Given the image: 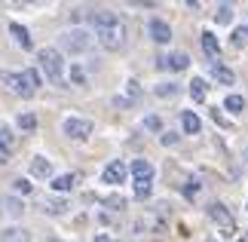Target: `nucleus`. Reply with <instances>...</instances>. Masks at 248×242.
<instances>
[{"label": "nucleus", "instance_id": "obj_27", "mask_svg": "<svg viewBox=\"0 0 248 242\" xmlns=\"http://www.w3.org/2000/svg\"><path fill=\"white\" fill-rule=\"evenodd\" d=\"M245 43H248V28H239L233 34V46H245Z\"/></svg>", "mask_w": 248, "mask_h": 242}, {"label": "nucleus", "instance_id": "obj_4", "mask_svg": "<svg viewBox=\"0 0 248 242\" xmlns=\"http://www.w3.org/2000/svg\"><path fill=\"white\" fill-rule=\"evenodd\" d=\"M132 175H135V196H150V184H154V166L147 160L132 162Z\"/></svg>", "mask_w": 248, "mask_h": 242}, {"label": "nucleus", "instance_id": "obj_12", "mask_svg": "<svg viewBox=\"0 0 248 242\" xmlns=\"http://www.w3.org/2000/svg\"><path fill=\"white\" fill-rule=\"evenodd\" d=\"M31 175L34 178H49L52 175V162L46 160V157H34L31 160Z\"/></svg>", "mask_w": 248, "mask_h": 242}, {"label": "nucleus", "instance_id": "obj_3", "mask_svg": "<svg viewBox=\"0 0 248 242\" xmlns=\"http://www.w3.org/2000/svg\"><path fill=\"white\" fill-rule=\"evenodd\" d=\"M9 89H13L18 98H31L37 92V86H40V74L37 71H18V74H9L6 77Z\"/></svg>", "mask_w": 248, "mask_h": 242}, {"label": "nucleus", "instance_id": "obj_35", "mask_svg": "<svg viewBox=\"0 0 248 242\" xmlns=\"http://www.w3.org/2000/svg\"><path fill=\"white\" fill-rule=\"evenodd\" d=\"M49 242H62V239H49Z\"/></svg>", "mask_w": 248, "mask_h": 242}, {"label": "nucleus", "instance_id": "obj_5", "mask_svg": "<svg viewBox=\"0 0 248 242\" xmlns=\"http://www.w3.org/2000/svg\"><path fill=\"white\" fill-rule=\"evenodd\" d=\"M92 46V34L86 28H71L62 34V49L64 52H86Z\"/></svg>", "mask_w": 248, "mask_h": 242}, {"label": "nucleus", "instance_id": "obj_11", "mask_svg": "<svg viewBox=\"0 0 248 242\" xmlns=\"http://www.w3.org/2000/svg\"><path fill=\"white\" fill-rule=\"evenodd\" d=\"M0 242H31V233L25 227H6L0 233Z\"/></svg>", "mask_w": 248, "mask_h": 242}, {"label": "nucleus", "instance_id": "obj_31", "mask_svg": "<svg viewBox=\"0 0 248 242\" xmlns=\"http://www.w3.org/2000/svg\"><path fill=\"white\" fill-rule=\"evenodd\" d=\"M196 190H199V184H196V181H187V187H184L187 196H196Z\"/></svg>", "mask_w": 248, "mask_h": 242}, {"label": "nucleus", "instance_id": "obj_17", "mask_svg": "<svg viewBox=\"0 0 248 242\" xmlns=\"http://www.w3.org/2000/svg\"><path fill=\"white\" fill-rule=\"evenodd\" d=\"M43 211L46 215H64V211H68V202L64 199H43Z\"/></svg>", "mask_w": 248, "mask_h": 242}, {"label": "nucleus", "instance_id": "obj_20", "mask_svg": "<svg viewBox=\"0 0 248 242\" xmlns=\"http://www.w3.org/2000/svg\"><path fill=\"white\" fill-rule=\"evenodd\" d=\"M190 98H193V101H205V80L196 77V80L190 83Z\"/></svg>", "mask_w": 248, "mask_h": 242}, {"label": "nucleus", "instance_id": "obj_10", "mask_svg": "<svg viewBox=\"0 0 248 242\" xmlns=\"http://www.w3.org/2000/svg\"><path fill=\"white\" fill-rule=\"evenodd\" d=\"M147 28H150V37H154L156 43H169L171 40V28L163 22V18H150Z\"/></svg>", "mask_w": 248, "mask_h": 242}, {"label": "nucleus", "instance_id": "obj_9", "mask_svg": "<svg viewBox=\"0 0 248 242\" xmlns=\"http://www.w3.org/2000/svg\"><path fill=\"white\" fill-rule=\"evenodd\" d=\"M126 172H129V169H126V162H123V160H113L110 166L104 169V175H101V178H104V184H123V181H126Z\"/></svg>", "mask_w": 248, "mask_h": 242}, {"label": "nucleus", "instance_id": "obj_6", "mask_svg": "<svg viewBox=\"0 0 248 242\" xmlns=\"http://www.w3.org/2000/svg\"><path fill=\"white\" fill-rule=\"evenodd\" d=\"M62 132L68 135V138H74V141H83V138H89V135H92V120L68 117V120L62 123Z\"/></svg>", "mask_w": 248, "mask_h": 242}, {"label": "nucleus", "instance_id": "obj_22", "mask_svg": "<svg viewBox=\"0 0 248 242\" xmlns=\"http://www.w3.org/2000/svg\"><path fill=\"white\" fill-rule=\"evenodd\" d=\"M3 211H9L13 218H22L25 215V206L18 199H3Z\"/></svg>", "mask_w": 248, "mask_h": 242}, {"label": "nucleus", "instance_id": "obj_8", "mask_svg": "<svg viewBox=\"0 0 248 242\" xmlns=\"http://www.w3.org/2000/svg\"><path fill=\"white\" fill-rule=\"evenodd\" d=\"M190 65L187 52H171V55H159L156 59V67H163V71H184Z\"/></svg>", "mask_w": 248, "mask_h": 242}, {"label": "nucleus", "instance_id": "obj_15", "mask_svg": "<svg viewBox=\"0 0 248 242\" xmlns=\"http://www.w3.org/2000/svg\"><path fill=\"white\" fill-rule=\"evenodd\" d=\"M181 126H184L187 135H196L199 129H202V123H199V117H196L193 111H184V113H181Z\"/></svg>", "mask_w": 248, "mask_h": 242}, {"label": "nucleus", "instance_id": "obj_29", "mask_svg": "<svg viewBox=\"0 0 248 242\" xmlns=\"http://www.w3.org/2000/svg\"><path fill=\"white\" fill-rule=\"evenodd\" d=\"M175 141H178V135H175V132H163V144H166V147H171Z\"/></svg>", "mask_w": 248, "mask_h": 242}, {"label": "nucleus", "instance_id": "obj_33", "mask_svg": "<svg viewBox=\"0 0 248 242\" xmlns=\"http://www.w3.org/2000/svg\"><path fill=\"white\" fill-rule=\"evenodd\" d=\"M242 166L248 169V147H245V153H242Z\"/></svg>", "mask_w": 248, "mask_h": 242}, {"label": "nucleus", "instance_id": "obj_23", "mask_svg": "<svg viewBox=\"0 0 248 242\" xmlns=\"http://www.w3.org/2000/svg\"><path fill=\"white\" fill-rule=\"evenodd\" d=\"M18 129H25V132L37 129V117L34 113H22V117H18Z\"/></svg>", "mask_w": 248, "mask_h": 242}, {"label": "nucleus", "instance_id": "obj_36", "mask_svg": "<svg viewBox=\"0 0 248 242\" xmlns=\"http://www.w3.org/2000/svg\"><path fill=\"white\" fill-rule=\"evenodd\" d=\"M0 211H3V202H0Z\"/></svg>", "mask_w": 248, "mask_h": 242}, {"label": "nucleus", "instance_id": "obj_19", "mask_svg": "<svg viewBox=\"0 0 248 242\" xmlns=\"http://www.w3.org/2000/svg\"><path fill=\"white\" fill-rule=\"evenodd\" d=\"M230 18H233V6L230 3H221V6H217V13H215V22L217 25H230Z\"/></svg>", "mask_w": 248, "mask_h": 242}, {"label": "nucleus", "instance_id": "obj_1", "mask_svg": "<svg viewBox=\"0 0 248 242\" xmlns=\"http://www.w3.org/2000/svg\"><path fill=\"white\" fill-rule=\"evenodd\" d=\"M89 25H92L95 37H98V43L108 52H120L123 46H126V40H129L126 22H123L117 13H110V9H95L89 16Z\"/></svg>", "mask_w": 248, "mask_h": 242}, {"label": "nucleus", "instance_id": "obj_26", "mask_svg": "<svg viewBox=\"0 0 248 242\" xmlns=\"http://www.w3.org/2000/svg\"><path fill=\"white\" fill-rule=\"evenodd\" d=\"M104 206H110V209H126V199H123V196H117V193H113V196H108V199H104Z\"/></svg>", "mask_w": 248, "mask_h": 242}, {"label": "nucleus", "instance_id": "obj_25", "mask_svg": "<svg viewBox=\"0 0 248 242\" xmlns=\"http://www.w3.org/2000/svg\"><path fill=\"white\" fill-rule=\"evenodd\" d=\"M156 95L171 98V95H178V86H175V83H163V86H156Z\"/></svg>", "mask_w": 248, "mask_h": 242}, {"label": "nucleus", "instance_id": "obj_13", "mask_svg": "<svg viewBox=\"0 0 248 242\" xmlns=\"http://www.w3.org/2000/svg\"><path fill=\"white\" fill-rule=\"evenodd\" d=\"M202 49H205L208 59H217V55H221V43H217V37L212 31H202Z\"/></svg>", "mask_w": 248, "mask_h": 242}, {"label": "nucleus", "instance_id": "obj_14", "mask_svg": "<svg viewBox=\"0 0 248 242\" xmlns=\"http://www.w3.org/2000/svg\"><path fill=\"white\" fill-rule=\"evenodd\" d=\"M9 34L16 37V43L22 46V49H31V34H28V28H22L18 22H13V25H9Z\"/></svg>", "mask_w": 248, "mask_h": 242}, {"label": "nucleus", "instance_id": "obj_21", "mask_svg": "<svg viewBox=\"0 0 248 242\" xmlns=\"http://www.w3.org/2000/svg\"><path fill=\"white\" fill-rule=\"evenodd\" d=\"M224 108L230 111V113H239V111H245V98H242V95H227Z\"/></svg>", "mask_w": 248, "mask_h": 242}, {"label": "nucleus", "instance_id": "obj_18", "mask_svg": "<svg viewBox=\"0 0 248 242\" xmlns=\"http://www.w3.org/2000/svg\"><path fill=\"white\" fill-rule=\"evenodd\" d=\"M74 184H77V175H59V178H52V190L64 193V190H71Z\"/></svg>", "mask_w": 248, "mask_h": 242}, {"label": "nucleus", "instance_id": "obj_32", "mask_svg": "<svg viewBox=\"0 0 248 242\" xmlns=\"http://www.w3.org/2000/svg\"><path fill=\"white\" fill-rule=\"evenodd\" d=\"M71 77H74V83H83V80H86V77H83V71H80V67H74V71H71Z\"/></svg>", "mask_w": 248, "mask_h": 242}, {"label": "nucleus", "instance_id": "obj_24", "mask_svg": "<svg viewBox=\"0 0 248 242\" xmlns=\"http://www.w3.org/2000/svg\"><path fill=\"white\" fill-rule=\"evenodd\" d=\"M9 147H13V135H9L6 129H0V157H6Z\"/></svg>", "mask_w": 248, "mask_h": 242}, {"label": "nucleus", "instance_id": "obj_34", "mask_svg": "<svg viewBox=\"0 0 248 242\" xmlns=\"http://www.w3.org/2000/svg\"><path fill=\"white\" fill-rule=\"evenodd\" d=\"M95 242H110V239H108V236H98V239H95Z\"/></svg>", "mask_w": 248, "mask_h": 242}, {"label": "nucleus", "instance_id": "obj_16", "mask_svg": "<svg viewBox=\"0 0 248 242\" xmlns=\"http://www.w3.org/2000/svg\"><path fill=\"white\" fill-rule=\"evenodd\" d=\"M212 77L217 83H224V86H233V71L224 67V65H217V62H212Z\"/></svg>", "mask_w": 248, "mask_h": 242}, {"label": "nucleus", "instance_id": "obj_7", "mask_svg": "<svg viewBox=\"0 0 248 242\" xmlns=\"http://www.w3.org/2000/svg\"><path fill=\"white\" fill-rule=\"evenodd\" d=\"M208 218H212L215 224L224 230V236H233V233H236L233 215H230V211H227V206H224V202H212V206H208Z\"/></svg>", "mask_w": 248, "mask_h": 242}, {"label": "nucleus", "instance_id": "obj_30", "mask_svg": "<svg viewBox=\"0 0 248 242\" xmlns=\"http://www.w3.org/2000/svg\"><path fill=\"white\" fill-rule=\"evenodd\" d=\"M144 126H147V129H154V132H156V129H159L163 123H159V117H147V120H144Z\"/></svg>", "mask_w": 248, "mask_h": 242}, {"label": "nucleus", "instance_id": "obj_28", "mask_svg": "<svg viewBox=\"0 0 248 242\" xmlns=\"http://www.w3.org/2000/svg\"><path fill=\"white\" fill-rule=\"evenodd\" d=\"M16 190H18V193H31V184H28L25 178H18V181H16Z\"/></svg>", "mask_w": 248, "mask_h": 242}, {"label": "nucleus", "instance_id": "obj_37", "mask_svg": "<svg viewBox=\"0 0 248 242\" xmlns=\"http://www.w3.org/2000/svg\"><path fill=\"white\" fill-rule=\"evenodd\" d=\"M239 242H248V239H239Z\"/></svg>", "mask_w": 248, "mask_h": 242}, {"label": "nucleus", "instance_id": "obj_2", "mask_svg": "<svg viewBox=\"0 0 248 242\" xmlns=\"http://www.w3.org/2000/svg\"><path fill=\"white\" fill-rule=\"evenodd\" d=\"M37 62H40V67H43V74H46L49 83H55V86L64 83V59H62V52L55 49V46H43V49L37 52Z\"/></svg>", "mask_w": 248, "mask_h": 242}]
</instances>
